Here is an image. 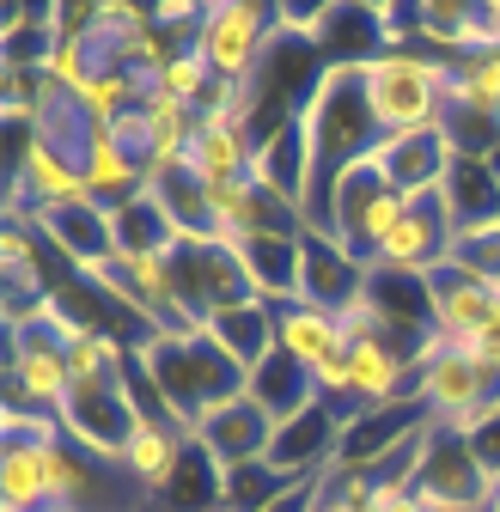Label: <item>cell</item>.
<instances>
[{"label":"cell","instance_id":"1","mask_svg":"<svg viewBox=\"0 0 500 512\" xmlns=\"http://www.w3.org/2000/svg\"><path fill=\"white\" fill-rule=\"evenodd\" d=\"M135 366L147 372V391H153L159 415H171L190 439L220 403L244 397V372L208 336H147L135 348Z\"/></svg>","mask_w":500,"mask_h":512},{"label":"cell","instance_id":"2","mask_svg":"<svg viewBox=\"0 0 500 512\" xmlns=\"http://www.w3.org/2000/svg\"><path fill=\"white\" fill-rule=\"evenodd\" d=\"M366 104L379 135H415V128L446 122V92H452V61L427 49H385L360 68Z\"/></svg>","mask_w":500,"mask_h":512},{"label":"cell","instance_id":"3","mask_svg":"<svg viewBox=\"0 0 500 512\" xmlns=\"http://www.w3.org/2000/svg\"><path fill=\"white\" fill-rule=\"evenodd\" d=\"M305 128H311V165H318V177H311V202L324 196V189L360 165L372 147H379V122H372V104H366V86H360V68H330L318 98H311L305 110ZM305 202V208H311Z\"/></svg>","mask_w":500,"mask_h":512},{"label":"cell","instance_id":"4","mask_svg":"<svg viewBox=\"0 0 500 512\" xmlns=\"http://www.w3.org/2000/svg\"><path fill=\"white\" fill-rule=\"evenodd\" d=\"M68 397H74L68 342H61L43 317H7V409L61 421Z\"/></svg>","mask_w":500,"mask_h":512},{"label":"cell","instance_id":"5","mask_svg":"<svg viewBox=\"0 0 500 512\" xmlns=\"http://www.w3.org/2000/svg\"><path fill=\"white\" fill-rule=\"evenodd\" d=\"M415 366H421V409L433 427H470L494 409V378L464 348H446L440 336H427Z\"/></svg>","mask_w":500,"mask_h":512},{"label":"cell","instance_id":"6","mask_svg":"<svg viewBox=\"0 0 500 512\" xmlns=\"http://www.w3.org/2000/svg\"><path fill=\"white\" fill-rule=\"evenodd\" d=\"M275 37H281L275 7H263V0H214L208 25H202V55L220 80L250 86L263 68V55L275 49Z\"/></svg>","mask_w":500,"mask_h":512},{"label":"cell","instance_id":"7","mask_svg":"<svg viewBox=\"0 0 500 512\" xmlns=\"http://www.w3.org/2000/svg\"><path fill=\"white\" fill-rule=\"evenodd\" d=\"M452 238H458V220H452V208H446V189H427V196H409L397 232L385 238L379 256H372V269H391V275H433V269H446Z\"/></svg>","mask_w":500,"mask_h":512},{"label":"cell","instance_id":"8","mask_svg":"<svg viewBox=\"0 0 500 512\" xmlns=\"http://www.w3.org/2000/svg\"><path fill=\"white\" fill-rule=\"evenodd\" d=\"M366 263L342 244V238H330V232H318V226H299V299H311V305H324V311H354L360 299H366Z\"/></svg>","mask_w":500,"mask_h":512},{"label":"cell","instance_id":"9","mask_svg":"<svg viewBox=\"0 0 500 512\" xmlns=\"http://www.w3.org/2000/svg\"><path fill=\"white\" fill-rule=\"evenodd\" d=\"M415 494H433V500H452V506L482 512L488 476H482V464L470 452V433L464 427H427L421 464H415Z\"/></svg>","mask_w":500,"mask_h":512},{"label":"cell","instance_id":"10","mask_svg":"<svg viewBox=\"0 0 500 512\" xmlns=\"http://www.w3.org/2000/svg\"><path fill=\"white\" fill-rule=\"evenodd\" d=\"M190 433H183L171 415H141L135 421V433H129V445H122V470H129V482L141 488V494H153V500H165L171 488H177V476H183V464H190Z\"/></svg>","mask_w":500,"mask_h":512},{"label":"cell","instance_id":"11","mask_svg":"<svg viewBox=\"0 0 500 512\" xmlns=\"http://www.w3.org/2000/svg\"><path fill=\"white\" fill-rule=\"evenodd\" d=\"M336 452H342V415L330 403H311L305 415H293V421L275 427L269 464L287 482H318L324 470H336Z\"/></svg>","mask_w":500,"mask_h":512},{"label":"cell","instance_id":"12","mask_svg":"<svg viewBox=\"0 0 500 512\" xmlns=\"http://www.w3.org/2000/svg\"><path fill=\"white\" fill-rule=\"evenodd\" d=\"M366 159H372V171H379L397 196H427V189L446 183L458 153L446 141V128H415V135H385Z\"/></svg>","mask_w":500,"mask_h":512},{"label":"cell","instance_id":"13","mask_svg":"<svg viewBox=\"0 0 500 512\" xmlns=\"http://www.w3.org/2000/svg\"><path fill=\"white\" fill-rule=\"evenodd\" d=\"M494 299H500L494 287L458 275L452 263H446V269H433V275H427V330L440 336L446 348H470V342L488 330Z\"/></svg>","mask_w":500,"mask_h":512},{"label":"cell","instance_id":"14","mask_svg":"<svg viewBox=\"0 0 500 512\" xmlns=\"http://www.w3.org/2000/svg\"><path fill=\"white\" fill-rule=\"evenodd\" d=\"M250 177H257L269 196H281L287 208H299V214H305V202H311V177H318V165H311V128H305V116L281 122L275 135H263V141H257Z\"/></svg>","mask_w":500,"mask_h":512},{"label":"cell","instance_id":"15","mask_svg":"<svg viewBox=\"0 0 500 512\" xmlns=\"http://www.w3.org/2000/svg\"><path fill=\"white\" fill-rule=\"evenodd\" d=\"M196 445H202L220 470L257 464V458H269V445H275V415L257 409L250 397H232V403H220V409L196 427Z\"/></svg>","mask_w":500,"mask_h":512},{"label":"cell","instance_id":"16","mask_svg":"<svg viewBox=\"0 0 500 512\" xmlns=\"http://www.w3.org/2000/svg\"><path fill=\"white\" fill-rule=\"evenodd\" d=\"M25 226H37L74 275H86V269H98V263H110V256H116V226H110V208H98V202H86V208H55V214H37Z\"/></svg>","mask_w":500,"mask_h":512},{"label":"cell","instance_id":"17","mask_svg":"<svg viewBox=\"0 0 500 512\" xmlns=\"http://www.w3.org/2000/svg\"><path fill=\"white\" fill-rule=\"evenodd\" d=\"M275 348L287 360H299L305 372H324L336 354H348V330H342L336 311L293 299V305H275Z\"/></svg>","mask_w":500,"mask_h":512},{"label":"cell","instance_id":"18","mask_svg":"<svg viewBox=\"0 0 500 512\" xmlns=\"http://www.w3.org/2000/svg\"><path fill=\"white\" fill-rule=\"evenodd\" d=\"M250 159H257V135H250V122L226 116V110H202L196 147H190V177H202V183H238V177H250Z\"/></svg>","mask_w":500,"mask_h":512},{"label":"cell","instance_id":"19","mask_svg":"<svg viewBox=\"0 0 500 512\" xmlns=\"http://www.w3.org/2000/svg\"><path fill=\"white\" fill-rule=\"evenodd\" d=\"M86 189L98 208H122L147 196V159L122 141V128H92V147H86Z\"/></svg>","mask_w":500,"mask_h":512},{"label":"cell","instance_id":"20","mask_svg":"<svg viewBox=\"0 0 500 512\" xmlns=\"http://www.w3.org/2000/svg\"><path fill=\"white\" fill-rule=\"evenodd\" d=\"M202 336L250 378V372L275 354V305H269V299H238V305H226V311L208 317Z\"/></svg>","mask_w":500,"mask_h":512},{"label":"cell","instance_id":"21","mask_svg":"<svg viewBox=\"0 0 500 512\" xmlns=\"http://www.w3.org/2000/svg\"><path fill=\"white\" fill-rule=\"evenodd\" d=\"M238 263L250 275V293L269 305L299 299V232H257V238H232Z\"/></svg>","mask_w":500,"mask_h":512},{"label":"cell","instance_id":"22","mask_svg":"<svg viewBox=\"0 0 500 512\" xmlns=\"http://www.w3.org/2000/svg\"><path fill=\"white\" fill-rule=\"evenodd\" d=\"M244 397L257 403V409H269V415H275V427H281V421H293V415H305L311 403H324V397H318V372H305V366H299V360H287L281 348H275L257 372L244 378Z\"/></svg>","mask_w":500,"mask_h":512},{"label":"cell","instance_id":"23","mask_svg":"<svg viewBox=\"0 0 500 512\" xmlns=\"http://www.w3.org/2000/svg\"><path fill=\"white\" fill-rule=\"evenodd\" d=\"M446 208L458 220V232H476V226H500V171L488 159H452L446 171Z\"/></svg>","mask_w":500,"mask_h":512},{"label":"cell","instance_id":"24","mask_svg":"<svg viewBox=\"0 0 500 512\" xmlns=\"http://www.w3.org/2000/svg\"><path fill=\"white\" fill-rule=\"evenodd\" d=\"M110 226H116V256H171L183 244L177 220L165 214V202L153 189L135 196V202H122V208H110Z\"/></svg>","mask_w":500,"mask_h":512},{"label":"cell","instance_id":"25","mask_svg":"<svg viewBox=\"0 0 500 512\" xmlns=\"http://www.w3.org/2000/svg\"><path fill=\"white\" fill-rule=\"evenodd\" d=\"M446 110H482V116H500V49L452 55V92H446Z\"/></svg>","mask_w":500,"mask_h":512},{"label":"cell","instance_id":"26","mask_svg":"<svg viewBox=\"0 0 500 512\" xmlns=\"http://www.w3.org/2000/svg\"><path fill=\"white\" fill-rule=\"evenodd\" d=\"M446 263L458 269V275H470V281H482V287H494L500 293V226H476V232H458L452 238V256Z\"/></svg>","mask_w":500,"mask_h":512},{"label":"cell","instance_id":"27","mask_svg":"<svg viewBox=\"0 0 500 512\" xmlns=\"http://www.w3.org/2000/svg\"><path fill=\"white\" fill-rule=\"evenodd\" d=\"M153 86L171 92V98H183L190 110H202V98L214 92V68H208V55H202V49H183L177 61H165V68L153 74Z\"/></svg>","mask_w":500,"mask_h":512},{"label":"cell","instance_id":"28","mask_svg":"<svg viewBox=\"0 0 500 512\" xmlns=\"http://www.w3.org/2000/svg\"><path fill=\"white\" fill-rule=\"evenodd\" d=\"M464 433H470V452H476V464H482V476H488V488H494V482H500V409H488V415L470 421Z\"/></svg>","mask_w":500,"mask_h":512},{"label":"cell","instance_id":"29","mask_svg":"<svg viewBox=\"0 0 500 512\" xmlns=\"http://www.w3.org/2000/svg\"><path fill=\"white\" fill-rule=\"evenodd\" d=\"M415 500H421L415 512H470V506H452V500H433V494H415Z\"/></svg>","mask_w":500,"mask_h":512},{"label":"cell","instance_id":"30","mask_svg":"<svg viewBox=\"0 0 500 512\" xmlns=\"http://www.w3.org/2000/svg\"><path fill=\"white\" fill-rule=\"evenodd\" d=\"M482 512H500V482L488 488V500H482Z\"/></svg>","mask_w":500,"mask_h":512},{"label":"cell","instance_id":"31","mask_svg":"<svg viewBox=\"0 0 500 512\" xmlns=\"http://www.w3.org/2000/svg\"><path fill=\"white\" fill-rule=\"evenodd\" d=\"M214 512H226V506H214Z\"/></svg>","mask_w":500,"mask_h":512}]
</instances>
